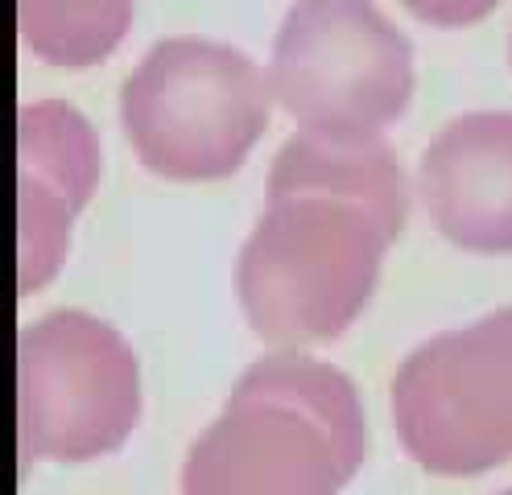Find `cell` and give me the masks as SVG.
Masks as SVG:
<instances>
[{
	"label": "cell",
	"mask_w": 512,
	"mask_h": 495,
	"mask_svg": "<svg viewBox=\"0 0 512 495\" xmlns=\"http://www.w3.org/2000/svg\"><path fill=\"white\" fill-rule=\"evenodd\" d=\"M269 207L236 260L252 335L294 351L351 330L405 231L409 186L384 137L339 141L298 132L273 157Z\"/></svg>",
	"instance_id": "obj_1"
},
{
	"label": "cell",
	"mask_w": 512,
	"mask_h": 495,
	"mask_svg": "<svg viewBox=\"0 0 512 495\" xmlns=\"http://www.w3.org/2000/svg\"><path fill=\"white\" fill-rule=\"evenodd\" d=\"M364 413L343 372L306 355H269L190 446L182 495H339L364 462Z\"/></svg>",
	"instance_id": "obj_2"
},
{
	"label": "cell",
	"mask_w": 512,
	"mask_h": 495,
	"mask_svg": "<svg viewBox=\"0 0 512 495\" xmlns=\"http://www.w3.org/2000/svg\"><path fill=\"white\" fill-rule=\"evenodd\" d=\"M273 112L269 75L207 38L157 42L120 87V128L149 174L215 182L236 174Z\"/></svg>",
	"instance_id": "obj_3"
},
{
	"label": "cell",
	"mask_w": 512,
	"mask_h": 495,
	"mask_svg": "<svg viewBox=\"0 0 512 495\" xmlns=\"http://www.w3.org/2000/svg\"><path fill=\"white\" fill-rule=\"evenodd\" d=\"M273 104L302 132L384 137L413 99V46L376 0H294L269 54Z\"/></svg>",
	"instance_id": "obj_4"
},
{
	"label": "cell",
	"mask_w": 512,
	"mask_h": 495,
	"mask_svg": "<svg viewBox=\"0 0 512 495\" xmlns=\"http://www.w3.org/2000/svg\"><path fill=\"white\" fill-rule=\"evenodd\" d=\"M393 425L430 475L467 479L512 458V306L413 347L393 380Z\"/></svg>",
	"instance_id": "obj_5"
},
{
	"label": "cell",
	"mask_w": 512,
	"mask_h": 495,
	"mask_svg": "<svg viewBox=\"0 0 512 495\" xmlns=\"http://www.w3.org/2000/svg\"><path fill=\"white\" fill-rule=\"evenodd\" d=\"M137 355L108 322L58 310L17 339L21 462H87L116 450L137 425Z\"/></svg>",
	"instance_id": "obj_6"
},
{
	"label": "cell",
	"mask_w": 512,
	"mask_h": 495,
	"mask_svg": "<svg viewBox=\"0 0 512 495\" xmlns=\"http://www.w3.org/2000/svg\"><path fill=\"white\" fill-rule=\"evenodd\" d=\"M17 285H46L71 248V223L100 178L91 124L67 104H29L17 116Z\"/></svg>",
	"instance_id": "obj_7"
},
{
	"label": "cell",
	"mask_w": 512,
	"mask_h": 495,
	"mask_svg": "<svg viewBox=\"0 0 512 495\" xmlns=\"http://www.w3.org/2000/svg\"><path fill=\"white\" fill-rule=\"evenodd\" d=\"M418 198L434 231L475 256H512V112H467L422 153Z\"/></svg>",
	"instance_id": "obj_8"
},
{
	"label": "cell",
	"mask_w": 512,
	"mask_h": 495,
	"mask_svg": "<svg viewBox=\"0 0 512 495\" xmlns=\"http://www.w3.org/2000/svg\"><path fill=\"white\" fill-rule=\"evenodd\" d=\"M133 13L137 0H17V33L42 62L83 71L124 42Z\"/></svg>",
	"instance_id": "obj_9"
},
{
	"label": "cell",
	"mask_w": 512,
	"mask_h": 495,
	"mask_svg": "<svg viewBox=\"0 0 512 495\" xmlns=\"http://www.w3.org/2000/svg\"><path fill=\"white\" fill-rule=\"evenodd\" d=\"M405 13L434 29H467L500 9V0H397Z\"/></svg>",
	"instance_id": "obj_10"
},
{
	"label": "cell",
	"mask_w": 512,
	"mask_h": 495,
	"mask_svg": "<svg viewBox=\"0 0 512 495\" xmlns=\"http://www.w3.org/2000/svg\"><path fill=\"white\" fill-rule=\"evenodd\" d=\"M508 62H512V42H508Z\"/></svg>",
	"instance_id": "obj_11"
},
{
	"label": "cell",
	"mask_w": 512,
	"mask_h": 495,
	"mask_svg": "<svg viewBox=\"0 0 512 495\" xmlns=\"http://www.w3.org/2000/svg\"><path fill=\"white\" fill-rule=\"evenodd\" d=\"M496 495H512V487H508V491H496Z\"/></svg>",
	"instance_id": "obj_12"
}]
</instances>
